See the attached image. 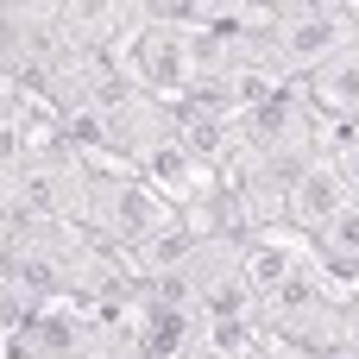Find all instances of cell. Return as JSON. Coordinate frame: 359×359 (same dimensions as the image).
<instances>
[{"mask_svg":"<svg viewBox=\"0 0 359 359\" xmlns=\"http://www.w3.org/2000/svg\"><path fill=\"white\" fill-rule=\"evenodd\" d=\"M328 151H334V164H341V177H347V189H353V202H359V126L334 133Z\"/></svg>","mask_w":359,"mask_h":359,"instance_id":"cell-11","label":"cell"},{"mask_svg":"<svg viewBox=\"0 0 359 359\" xmlns=\"http://www.w3.org/2000/svg\"><path fill=\"white\" fill-rule=\"evenodd\" d=\"M202 246V233H189V221L183 215H170L158 233H145L139 246H126L120 252V265H126V278L133 284H158V278H183V265H189V252Z\"/></svg>","mask_w":359,"mask_h":359,"instance_id":"cell-9","label":"cell"},{"mask_svg":"<svg viewBox=\"0 0 359 359\" xmlns=\"http://www.w3.org/2000/svg\"><path fill=\"white\" fill-rule=\"evenodd\" d=\"M114 69L133 82V88H145V95H158V101H189L196 88H202V76H196V25H170V19H139V32L114 50Z\"/></svg>","mask_w":359,"mask_h":359,"instance_id":"cell-1","label":"cell"},{"mask_svg":"<svg viewBox=\"0 0 359 359\" xmlns=\"http://www.w3.org/2000/svg\"><path fill=\"white\" fill-rule=\"evenodd\" d=\"M353 38H359L353 13H278V19L259 25V44H265L271 69L290 76V82H303L316 63H328V57L347 50Z\"/></svg>","mask_w":359,"mask_h":359,"instance_id":"cell-3","label":"cell"},{"mask_svg":"<svg viewBox=\"0 0 359 359\" xmlns=\"http://www.w3.org/2000/svg\"><path fill=\"white\" fill-rule=\"evenodd\" d=\"M297 88H303V101L316 107V120H322L328 133L359 126V38L347 44V50H334L328 63H316Z\"/></svg>","mask_w":359,"mask_h":359,"instance_id":"cell-6","label":"cell"},{"mask_svg":"<svg viewBox=\"0 0 359 359\" xmlns=\"http://www.w3.org/2000/svg\"><path fill=\"white\" fill-rule=\"evenodd\" d=\"M170 215H177V208H170L139 170H95V164H88V221H82V227H88L101 246L126 252V246H139L145 233H158Z\"/></svg>","mask_w":359,"mask_h":359,"instance_id":"cell-2","label":"cell"},{"mask_svg":"<svg viewBox=\"0 0 359 359\" xmlns=\"http://www.w3.org/2000/svg\"><path fill=\"white\" fill-rule=\"evenodd\" d=\"M353 202V189H347V177H341V164H334V151L322 145L297 177H290V189H284V227H297V233H316V227H328L341 208Z\"/></svg>","mask_w":359,"mask_h":359,"instance_id":"cell-5","label":"cell"},{"mask_svg":"<svg viewBox=\"0 0 359 359\" xmlns=\"http://www.w3.org/2000/svg\"><path fill=\"white\" fill-rule=\"evenodd\" d=\"M183 284H189V303H196V316H208V322H259L252 309H259V297H252V284H246V271H240V240H202L196 252H189V265H183Z\"/></svg>","mask_w":359,"mask_h":359,"instance_id":"cell-4","label":"cell"},{"mask_svg":"<svg viewBox=\"0 0 359 359\" xmlns=\"http://www.w3.org/2000/svg\"><path fill=\"white\" fill-rule=\"evenodd\" d=\"M177 139H183L202 164L221 170V158H227L233 139H240V114H233L227 101H215V95H189V101H177Z\"/></svg>","mask_w":359,"mask_h":359,"instance_id":"cell-8","label":"cell"},{"mask_svg":"<svg viewBox=\"0 0 359 359\" xmlns=\"http://www.w3.org/2000/svg\"><path fill=\"white\" fill-rule=\"evenodd\" d=\"M353 303H359V284H353Z\"/></svg>","mask_w":359,"mask_h":359,"instance_id":"cell-13","label":"cell"},{"mask_svg":"<svg viewBox=\"0 0 359 359\" xmlns=\"http://www.w3.org/2000/svg\"><path fill=\"white\" fill-rule=\"evenodd\" d=\"M196 6H202V0H139V13H145V19H170V25H189V19H196Z\"/></svg>","mask_w":359,"mask_h":359,"instance_id":"cell-12","label":"cell"},{"mask_svg":"<svg viewBox=\"0 0 359 359\" xmlns=\"http://www.w3.org/2000/svg\"><path fill=\"white\" fill-rule=\"evenodd\" d=\"M309 246H316V259H322V265L353 290V284H359V202H347L328 227H316Z\"/></svg>","mask_w":359,"mask_h":359,"instance_id":"cell-10","label":"cell"},{"mask_svg":"<svg viewBox=\"0 0 359 359\" xmlns=\"http://www.w3.org/2000/svg\"><path fill=\"white\" fill-rule=\"evenodd\" d=\"M139 0H63V38L76 44V50H101V57H114L133 32H139Z\"/></svg>","mask_w":359,"mask_h":359,"instance_id":"cell-7","label":"cell"}]
</instances>
